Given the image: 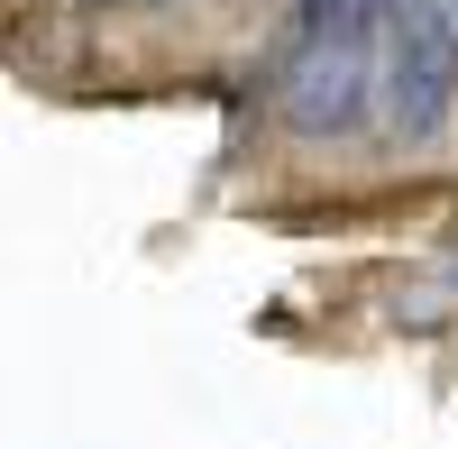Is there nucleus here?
<instances>
[{"instance_id": "f257e3e1", "label": "nucleus", "mask_w": 458, "mask_h": 449, "mask_svg": "<svg viewBox=\"0 0 458 449\" xmlns=\"http://www.w3.org/2000/svg\"><path fill=\"white\" fill-rule=\"evenodd\" d=\"M376 55H386V110H376L386 138H440L458 110V0H403Z\"/></svg>"}, {"instance_id": "f03ea898", "label": "nucleus", "mask_w": 458, "mask_h": 449, "mask_svg": "<svg viewBox=\"0 0 458 449\" xmlns=\"http://www.w3.org/2000/svg\"><path fill=\"white\" fill-rule=\"evenodd\" d=\"M376 110H386V55L376 47H312L293 37L276 64V120L293 138H358Z\"/></svg>"}, {"instance_id": "7ed1b4c3", "label": "nucleus", "mask_w": 458, "mask_h": 449, "mask_svg": "<svg viewBox=\"0 0 458 449\" xmlns=\"http://www.w3.org/2000/svg\"><path fill=\"white\" fill-rule=\"evenodd\" d=\"M403 0H293V37L312 47H386Z\"/></svg>"}, {"instance_id": "20e7f679", "label": "nucleus", "mask_w": 458, "mask_h": 449, "mask_svg": "<svg viewBox=\"0 0 458 449\" xmlns=\"http://www.w3.org/2000/svg\"><path fill=\"white\" fill-rule=\"evenodd\" d=\"M73 10H157V0H73Z\"/></svg>"}]
</instances>
